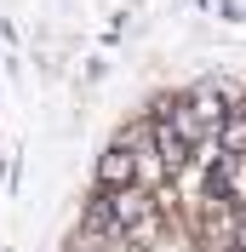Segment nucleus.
<instances>
[{
  "label": "nucleus",
  "instance_id": "nucleus-1",
  "mask_svg": "<svg viewBox=\"0 0 246 252\" xmlns=\"http://www.w3.org/2000/svg\"><path fill=\"white\" fill-rule=\"evenodd\" d=\"M121 184H132V149L115 138V143H109V155L97 160V189H121Z\"/></svg>",
  "mask_w": 246,
  "mask_h": 252
},
{
  "label": "nucleus",
  "instance_id": "nucleus-2",
  "mask_svg": "<svg viewBox=\"0 0 246 252\" xmlns=\"http://www.w3.org/2000/svg\"><path fill=\"white\" fill-rule=\"evenodd\" d=\"M217 189H223L235 206H246V155H223L217 160Z\"/></svg>",
  "mask_w": 246,
  "mask_h": 252
}]
</instances>
